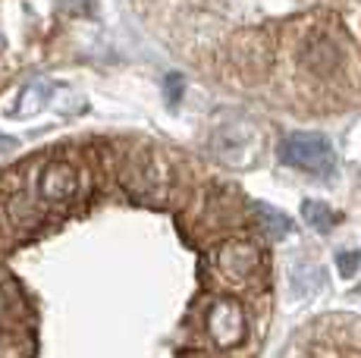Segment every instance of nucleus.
Listing matches in <instances>:
<instances>
[{"label": "nucleus", "mask_w": 361, "mask_h": 358, "mask_svg": "<svg viewBox=\"0 0 361 358\" xmlns=\"http://www.w3.org/2000/svg\"><path fill=\"white\" fill-rule=\"evenodd\" d=\"M38 189H41V198H44L47 204H60V202H66V198L75 195L79 176H75L66 163H51V167L44 170V176H41Z\"/></svg>", "instance_id": "nucleus-4"}, {"label": "nucleus", "mask_w": 361, "mask_h": 358, "mask_svg": "<svg viewBox=\"0 0 361 358\" xmlns=\"http://www.w3.org/2000/svg\"><path fill=\"white\" fill-rule=\"evenodd\" d=\"M0 47H4V41H0Z\"/></svg>", "instance_id": "nucleus-5"}, {"label": "nucleus", "mask_w": 361, "mask_h": 358, "mask_svg": "<svg viewBox=\"0 0 361 358\" xmlns=\"http://www.w3.org/2000/svg\"><path fill=\"white\" fill-rule=\"evenodd\" d=\"M224 19H230V13ZM217 54L226 79L302 116L361 107V6H235Z\"/></svg>", "instance_id": "nucleus-1"}, {"label": "nucleus", "mask_w": 361, "mask_h": 358, "mask_svg": "<svg viewBox=\"0 0 361 358\" xmlns=\"http://www.w3.org/2000/svg\"><path fill=\"white\" fill-rule=\"evenodd\" d=\"M280 154L289 167L305 170V173H330V167H333V151L327 139L314 132H298L293 139H286Z\"/></svg>", "instance_id": "nucleus-3"}, {"label": "nucleus", "mask_w": 361, "mask_h": 358, "mask_svg": "<svg viewBox=\"0 0 361 358\" xmlns=\"http://www.w3.org/2000/svg\"><path fill=\"white\" fill-rule=\"evenodd\" d=\"M289 358H361V321H321L293 342Z\"/></svg>", "instance_id": "nucleus-2"}]
</instances>
